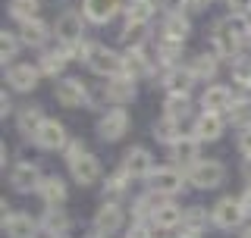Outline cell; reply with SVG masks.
<instances>
[{
	"label": "cell",
	"instance_id": "obj_10",
	"mask_svg": "<svg viewBox=\"0 0 251 238\" xmlns=\"http://www.w3.org/2000/svg\"><path fill=\"white\" fill-rule=\"evenodd\" d=\"M132 119L126 113V107H110L107 113H100L98 125H94V132H98L100 141H107V144H113V141H120L126 132H129Z\"/></svg>",
	"mask_w": 251,
	"mask_h": 238
},
{
	"label": "cell",
	"instance_id": "obj_9",
	"mask_svg": "<svg viewBox=\"0 0 251 238\" xmlns=\"http://www.w3.org/2000/svg\"><path fill=\"white\" fill-rule=\"evenodd\" d=\"M85 66H88V72L100 75L107 82V78H113V75H123V53L110 50L104 44H94L88 60H85Z\"/></svg>",
	"mask_w": 251,
	"mask_h": 238
},
{
	"label": "cell",
	"instance_id": "obj_26",
	"mask_svg": "<svg viewBox=\"0 0 251 238\" xmlns=\"http://www.w3.org/2000/svg\"><path fill=\"white\" fill-rule=\"evenodd\" d=\"M163 91L167 94H192L195 88V75L188 72V66H173V69H163Z\"/></svg>",
	"mask_w": 251,
	"mask_h": 238
},
{
	"label": "cell",
	"instance_id": "obj_27",
	"mask_svg": "<svg viewBox=\"0 0 251 238\" xmlns=\"http://www.w3.org/2000/svg\"><path fill=\"white\" fill-rule=\"evenodd\" d=\"M160 35H167V38H176V41H185V38L192 35V22H188V16H185L182 10H170L167 16H163Z\"/></svg>",
	"mask_w": 251,
	"mask_h": 238
},
{
	"label": "cell",
	"instance_id": "obj_42",
	"mask_svg": "<svg viewBox=\"0 0 251 238\" xmlns=\"http://www.w3.org/2000/svg\"><path fill=\"white\" fill-rule=\"evenodd\" d=\"M235 150H239L245 160H251V125L239 129V135H235Z\"/></svg>",
	"mask_w": 251,
	"mask_h": 238
},
{
	"label": "cell",
	"instance_id": "obj_11",
	"mask_svg": "<svg viewBox=\"0 0 251 238\" xmlns=\"http://www.w3.org/2000/svg\"><path fill=\"white\" fill-rule=\"evenodd\" d=\"M126 207L120 201H104L98 207V213H94V219H91V226H94V232H100V235H113V232H123L126 229Z\"/></svg>",
	"mask_w": 251,
	"mask_h": 238
},
{
	"label": "cell",
	"instance_id": "obj_13",
	"mask_svg": "<svg viewBox=\"0 0 251 238\" xmlns=\"http://www.w3.org/2000/svg\"><path fill=\"white\" fill-rule=\"evenodd\" d=\"M154 53H148V47H126L123 53V75L129 78H145V75H154Z\"/></svg>",
	"mask_w": 251,
	"mask_h": 238
},
{
	"label": "cell",
	"instance_id": "obj_3",
	"mask_svg": "<svg viewBox=\"0 0 251 238\" xmlns=\"http://www.w3.org/2000/svg\"><path fill=\"white\" fill-rule=\"evenodd\" d=\"M53 97H57L60 107H69V110H78V107H91L94 97L88 91V85L75 75H66V78H57L53 85Z\"/></svg>",
	"mask_w": 251,
	"mask_h": 238
},
{
	"label": "cell",
	"instance_id": "obj_14",
	"mask_svg": "<svg viewBox=\"0 0 251 238\" xmlns=\"http://www.w3.org/2000/svg\"><path fill=\"white\" fill-rule=\"evenodd\" d=\"M126 10V0H82V13L91 25H107Z\"/></svg>",
	"mask_w": 251,
	"mask_h": 238
},
{
	"label": "cell",
	"instance_id": "obj_2",
	"mask_svg": "<svg viewBox=\"0 0 251 238\" xmlns=\"http://www.w3.org/2000/svg\"><path fill=\"white\" fill-rule=\"evenodd\" d=\"M245 219H248V210H245V204H242V197L226 194V197H220L214 207H210V226L223 229V232L239 229Z\"/></svg>",
	"mask_w": 251,
	"mask_h": 238
},
{
	"label": "cell",
	"instance_id": "obj_15",
	"mask_svg": "<svg viewBox=\"0 0 251 238\" xmlns=\"http://www.w3.org/2000/svg\"><path fill=\"white\" fill-rule=\"evenodd\" d=\"M100 97L107 100V104L113 107H126L135 100V78L129 75H113L104 82V88H100Z\"/></svg>",
	"mask_w": 251,
	"mask_h": 238
},
{
	"label": "cell",
	"instance_id": "obj_47",
	"mask_svg": "<svg viewBox=\"0 0 251 238\" xmlns=\"http://www.w3.org/2000/svg\"><path fill=\"white\" fill-rule=\"evenodd\" d=\"M242 204H245V210H248V216H251V182L245 185V191H242Z\"/></svg>",
	"mask_w": 251,
	"mask_h": 238
},
{
	"label": "cell",
	"instance_id": "obj_24",
	"mask_svg": "<svg viewBox=\"0 0 251 238\" xmlns=\"http://www.w3.org/2000/svg\"><path fill=\"white\" fill-rule=\"evenodd\" d=\"M3 232L6 238H35L38 235V219H31L28 213H3Z\"/></svg>",
	"mask_w": 251,
	"mask_h": 238
},
{
	"label": "cell",
	"instance_id": "obj_5",
	"mask_svg": "<svg viewBox=\"0 0 251 238\" xmlns=\"http://www.w3.org/2000/svg\"><path fill=\"white\" fill-rule=\"evenodd\" d=\"M188 185L198 188V191H214L226 182V166L220 160H198L192 169H185Z\"/></svg>",
	"mask_w": 251,
	"mask_h": 238
},
{
	"label": "cell",
	"instance_id": "obj_31",
	"mask_svg": "<svg viewBox=\"0 0 251 238\" xmlns=\"http://www.w3.org/2000/svg\"><path fill=\"white\" fill-rule=\"evenodd\" d=\"M151 135L157 141H160V144H167V147H173L176 144L179 138H182V122H179V119H170V116H160L157 119V122L151 125Z\"/></svg>",
	"mask_w": 251,
	"mask_h": 238
},
{
	"label": "cell",
	"instance_id": "obj_25",
	"mask_svg": "<svg viewBox=\"0 0 251 238\" xmlns=\"http://www.w3.org/2000/svg\"><path fill=\"white\" fill-rule=\"evenodd\" d=\"M38 197H41L44 207H63V201H66V182L63 176H44L38 182Z\"/></svg>",
	"mask_w": 251,
	"mask_h": 238
},
{
	"label": "cell",
	"instance_id": "obj_33",
	"mask_svg": "<svg viewBox=\"0 0 251 238\" xmlns=\"http://www.w3.org/2000/svg\"><path fill=\"white\" fill-rule=\"evenodd\" d=\"M154 13H157V6L151 3V0H126V22H135V25H148V22L154 19Z\"/></svg>",
	"mask_w": 251,
	"mask_h": 238
},
{
	"label": "cell",
	"instance_id": "obj_19",
	"mask_svg": "<svg viewBox=\"0 0 251 238\" xmlns=\"http://www.w3.org/2000/svg\"><path fill=\"white\" fill-rule=\"evenodd\" d=\"M170 157H173V163H176L179 169H192V166L201 160V141L188 132V135H182V138L170 147Z\"/></svg>",
	"mask_w": 251,
	"mask_h": 238
},
{
	"label": "cell",
	"instance_id": "obj_28",
	"mask_svg": "<svg viewBox=\"0 0 251 238\" xmlns=\"http://www.w3.org/2000/svg\"><path fill=\"white\" fill-rule=\"evenodd\" d=\"M163 201H167V197H160L157 191H151V188H148L145 194H138L135 201H132V219H135V223H151L154 210L160 207Z\"/></svg>",
	"mask_w": 251,
	"mask_h": 238
},
{
	"label": "cell",
	"instance_id": "obj_44",
	"mask_svg": "<svg viewBox=\"0 0 251 238\" xmlns=\"http://www.w3.org/2000/svg\"><path fill=\"white\" fill-rule=\"evenodd\" d=\"M207 3L210 0H179V10L182 13H201V10H207Z\"/></svg>",
	"mask_w": 251,
	"mask_h": 238
},
{
	"label": "cell",
	"instance_id": "obj_22",
	"mask_svg": "<svg viewBox=\"0 0 251 238\" xmlns=\"http://www.w3.org/2000/svg\"><path fill=\"white\" fill-rule=\"evenodd\" d=\"M182 50H185V41H176V38H167V35H157V41H154V57H157V66H163V69L182 66V63H179Z\"/></svg>",
	"mask_w": 251,
	"mask_h": 238
},
{
	"label": "cell",
	"instance_id": "obj_6",
	"mask_svg": "<svg viewBox=\"0 0 251 238\" xmlns=\"http://www.w3.org/2000/svg\"><path fill=\"white\" fill-rule=\"evenodd\" d=\"M85 13L78 10H63L53 22V38H57L60 47H73V44H82L85 38Z\"/></svg>",
	"mask_w": 251,
	"mask_h": 238
},
{
	"label": "cell",
	"instance_id": "obj_53",
	"mask_svg": "<svg viewBox=\"0 0 251 238\" xmlns=\"http://www.w3.org/2000/svg\"><path fill=\"white\" fill-rule=\"evenodd\" d=\"M245 41H248V47H251V28H248V38H245Z\"/></svg>",
	"mask_w": 251,
	"mask_h": 238
},
{
	"label": "cell",
	"instance_id": "obj_38",
	"mask_svg": "<svg viewBox=\"0 0 251 238\" xmlns=\"http://www.w3.org/2000/svg\"><path fill=\"white\" fill-rule=\"evenodd\" d=\"M129 182H132V176L123 169H116L113 176H107V182H104V201H120V197L129 191Z\"/></svg>",
	"mask_w": 251,
	"mask_h": 238
},
{
	"label": "cell",
	"instance_id": "obj_39",
	"mask_svg": "<svg viewBox=\"0 0 251 238\" xmlns=\"http://www.w3.org/2000/svg\"><path fill=\"white\" fill-rule=\"evenodd\" d=\"M19 47H22V41H19V35L16 31H0V63L3 66H13V60L19 57Z\"/></svg>",
	"mask_w": 251,
	"mask_h": 238
},
{
	"label": "cell",
	"instance_id": "obj_49",
	"mask_svg": "<svg viewBox=\"0 0 251 238\" xmlns=\"http://www.w3.org/2000/svg\"><path fill=\"white\" fill-rule=\"evenodd\" d=\"M242 176H245V182H251V160H245V166H242Z\"/></svg>",
	"mask_w": 251,
	"mask_h": 238
},
{
	"label": "cell",
	"instance_id": "obj_40",
	"mask_svg": "<svg viewBox=\"0 0 251 238\" xmlns=\"http://www.w3.org/2000/svg\"><path fill=\"white\" fill-rule=\"evenodd\" d=\"M126 47H145L148 44V25H135V22H126L120 31Z\"/></svg>",
	"mask_w": 251,
	"mask_h": 238
},
{
	"label": "cell",
	"instance_id": "obj_18",
	"mask_svg": "<svg viewBox=\"0 0 251 238\" xmlns=\"http://www.w3.org/2000/svg\"><path fill=\"white\" fill-rule=\"evenodd\" d=\"M232 110V88L229 85H207L201 91V113H229Z\"/></svg>",
	"mask_w": 251,
	"mask_h": 238
},
{
	"label": "cell",
	"instance_id": "obj_41",
	"mask_svg": "<svg viewBox=\"0 0 251 238\" xmlns=\"http://www.w3.org/2000/svg\"><path fill=\"white\" fill-rule=\"evenodd\" d=\"M229 66H232V85H251V57H235Z\"/></svg>",
	"mask_w": 251,
	"mask_h": 238
},
{
	"label": "cell",
	"instance_id": "obj_20",
	"mask_svg": "<svg viewBox=\"0 0 251 238\" xmlns=\"http://www.w3.org/2000/svg\"><path fill=\"white\" fill-rule=\"evenodd\" d=\"M41 179H44L41 169H38V163H31V160H22V163H16L10 169V185L16 191H22V194L38 191V182Z\"/></svg>",
	"mask_w": 251,
	"mask_h": 238
},
{
	"label": "cell",
	"instance_id": "obj_43",
	"mask_svg": "<svg viewBox=\"0 0 251 238\" xmlns=\"http://www.w3.org/2000/svg\"><path fill=\"white\" fill-rule=\"evenodd\" d=\"M226 6H229L232 16H248L251 19V0H226Z\"/></svg>",
	"mask_w": 251,
	"mask_h": 238
},
{
	"label": "cell",
	"instance_id": "obj_52",
	"mask_svg": "<svg viewBox=\"0 0 251 238\" xmlns=\"http://www.w3.org/2000/svg\"><path fill=\"white\" fill-rule=\"evenodd\" d=\"M88 238H107V235H100V232H91V235H88Z\"/></svg>",
	"mask_w": 251,
	"mask_h": 238
},
{
	"label": "cell",
	"instance_id": "obj_48",
	"mask_svg": "<svg viewBox=\"0 0 251 238\" xmlns=\"http://www.w3.org/2000/svg\"><path fill=\"white\" fill-rule=\"evenodd\" d=\"M6 160H10V147H6V144H0V163L6 166Z\"/></svg>",
	"mask_w": 251,
	"mask_h": 238
},
{
	"label": "cell",
	"instance_id": "obj_17",
	"mask_svg": "<svg viewBox=\"0 0 251 238\" xmlns=\"http://www.w3.org/2000/svg\"><path fill=\"white\" fill-rule=\"evenodd\" d=\"M226 122H229V119H226L223 113H201L198 119H195V125H192V135L201 141V144H204V141L210 144V141H220V138H223Z\"/></svg>",
	"mask_w": 251,
	"mask_h": 238
},
{
	"label": "cell",
	"instance_id": "obj_4",
	"mask_svg": "<svg viewBox=\"0 0 251 238\" xmlns=\"http://www.w3.org/2000/svg\"><path fill=\"white\" fill-rule=\"evenodd\" d=\"M185 185H188V176H185V169H179L176 163L157 166V169L151 172V179H148V188L157 191L160 197H176L179 191H185Z\"/></svg>",
	"mask_w": 251,
	"mask_h": 238
},
{
	"label": "cell",
	"instance_id": "obj_1",
	"mask_svg": "<svg viewBox=\"0 0 251 238\" xmlns=\"http://www.w3.org/2000/svg\"><path fill=\"white\" fill-rule=\"evenodd\" d=\"M248 28H251V19L248 16H226V19H217L214 22V31H210V41H207V53H214L217 60H235L242 57L239 47L242 41L248 38Z\"/></svg>",
	"mask_w": 251,
	"mask_h": 238
},
{
	"label": "cell",
	"instance_id": "obj_23",
	"mask_svg": "<svg viewBox=\"0 0 251 238\" xmlns=\"http://www.w3.org/2000/svg\"><path fill=\"white\" fill-rule=\"evenodd\" d=\"M182 216H185V207H179L176 201H163L160 207L154 210V216H151V226L154 229H160V232H173V229H179L182 226Z\"/></svg>",
	"mask_w": 251,
	"mask_h": 238
},
{
	"label": "cell",
	"instance_id": "obj_16",
	"mask_svg": "<svg viewBox=\"0 0 251 238\" xmlns=\"http://www.w3.org/2000/svg\"><path fill=\"white\" fill-rule=\"evenodd\" d=\"M38 82H41V69L31 66V63H13V66H6V85L13 91L28 94L38 88Z\"/></svg>",
	"mask_w": 251,
	"mask_h": 238
},
{
	"label": "cell",
	"instance_id": "obj_12",
	"mask_svg": "<svg viewBox=\"0 0 251 238\" xmlns=\"http://www.w3.org/2000/svg\"><path fill=\"white\" fill-rule=\"evenodd\" d=\"M120 166L132 176V182H148V179H151V172L157 169V166H154V157H151V150L141 147V144H135V147L126 150Z\"/></svg>",
	"mask_w": 251,
	"mask_h": 238
},
{
	"label": "cell",
	"instance_id": "obj_50",
	"mask_svg": "<svg viewBox=\"0 0 251 238\" xmlns=\"http://www.w3.org/2000/svg\"><path fill=\"white\" fill-rule=\"evenodd\" d=\"M176 238H201V235H195V232H182V235H176Z\"/></svg>",
	"mask_w": 251,
	"mask_h": 238
},
{
	"label": "cell",
	"instance_id": "obj_46",
	"mask_svg": "<svg viewBox=\"0 0 251 238\" xmlns=\"http://www.w3.org/2000/svg\"><path fill=\"white\" fill-rule=\"evenodd\" d=\"M13 113V100H10V94H6V88H3V94H0V116H10Z\"/></svg>",
	"mask_w": 251,
	"mask_h": 238
},
{
	"label": "cell",
	"instance_id": "obj_32",
	"mask_svg": "<svg viewBox=\"0 0 251 238\" xmlns=\"http://www.w3.org/2000/svg\"><path fill=\"white\" fill-rule=\"evenodd\" d=\"M44 119H47V116L41 113V107H38V104H25V107L19 110V113H16V129H19L22 135H28V138H31V135L41 129V122H44Z\"/></svg>",
	"mask_w": 251,
	"mask_h": 238
},
{
	"label": "cell",
	"instance_id": "obj_8",
	"mask_svg": "<svg viewBox=\"0 0 251 238\" xmlns=\"http://www.w3.org/2000/svg\"><path fill=\"white\" fill-rule=\"evenodd\" d=\"M31 141H35L38 150H47V154H57V150H60V154H63V150H66V144H69L73 138H69L66 125H63L60 119H44L41 129L31 135Z\"/></svg>",
	"mask_w": 251,
	"mask_h": 238
},
{
	"label": "cell",
	"instance_id": "obj_54",
	"mask_svg": "<svg viewBox=\"0 0 251 238\" xmlns=\"http://www.w3.org/2000/svg\"><path fill=\"white\" fill-rule=\"evenodd\" d=\"M154 238H163V235H154Z\"/></svg>",
	"mask_w": 251,
	"mask_h": 238
},
{
	"label": "cell",
	"instance_id": "obj_29",
	"mask_svg": "<svg viewBox=\"0 0 251 238\" xmlns=\"http://www.w3.org/2000/svg\"><path fill=\"white\" fill-rule=\"evenodd\" d=\"M38 229L50 235H66L69 232V216L63 207H44V213L38 216Z\"/></svg>",
	"mask_w": 251,
	"mask_h": 238
},
{
	"label": "cell",
	"instance_id": "obj_35",
	"mask_svg": "<svg viewBox=\"0 0 251 238\" xmlns=\"http://www.w3.org/2000/svg\"><path fill=\"white\" fill-rule=\"evenodd\" d=\"M163 116L185 122V119L192 116V97H188V94H167V100H163Z\"/></svg>",
	"mask_w": 251,
	"mask_h": 238
},
{
	"label": "cell",
	"instance_id": "obj_7",
	"mask_svg": "<svg viewBox=\"0 0 251 238\" xmlns=\"http://www.w3.org/2000/svg\"><path fill=\"white\" fill-rule=\"evenodd\" d=\"M66 166H69V176H73V182H75V185H82V188L98 185L100 176H104V169H100V160L91 154V150H82V154L69 157Z\"/></svg>",
	"mask_w": 251,
	"mask_h": 238
},
{
	"label": "cell",
	"instance_id": "obj_30",
	"mask_svg": "<svg viewBox=\"0 0 251 238\" xmlns=\"http://www.w3.org/2000/svg\"><path fill=\"white\" fill-rule=\"evenodd\" d=\"M220 69V60L214 53H198V57L188 60V72L195 75V82H214Z\"/></svg>",
	"mask_w": 251,
	"mask_h": 238
},
{
	"label": "cell",
	"instance_id": "obj_34",
	"mask_svg": "<svg viewBox=\"0 0 251 238\" xmlns=\"http://www.w3.org/2000/svg\"><path fill=\"white\" fill-rule=\"evenodd\" d=\"M66 63H69V57L57 47V50H44V53H41L38 69H41V75H47V78H60L63 69H66Z\"/></svg>",
	"mask_w": 251,
	"mask_h": 238
},
{
	"label": "cell",
	"instance_id": "obj_55",
	"mask_svg": "<svg viewBox=\"0 0 251 238\" xmlns=\"http://www.w3.org/2000/svg\"><path fill=\"white\" fill-rule=\"evenodd\" d=\"M60 238H66V235H60Z\"/></svg>",
	"mask_w": 251,
	"mask_h": 238
},
{
	"label": "cell",
	"instance_id": "obj_21",
	"mask_svg": "<svg viewBox=\"0 0 251 238\" xmlns=\"http://www.w3.org/2000/svg\"><path fill=\"white\" fill-rule=\"evenodd\" d=\"M16 35H19L22 47H38V50H41V47L53 38V25H47L44 19H31V22H22Z\"/></svg>",
	"mask_w": 251,
	"mask_h": 238
},
{
	"label": "cell",
	"instance_id": "obj_37",
	"mask_svg": "<svg viewBox=\"0 0 251 238\" xmlns=\"http://www.w3.org/2000/svg\"><path fill=\"white\" fill-rule=\"evenodd\" d=\"M6 13H10V19H16L22 25V22L38 19V13H41V0H10Z\"/></svg>",
	"mask_w": 251,
	"mask_h": 238
},
{
	"label": "cell",
	"instance_id": "obj_51",
	"mask_svg": "<svg viewBox=\"0 0 251 238\" xmlns=\"http://www.w3.org/2000/svg\"><path fill=\"white\" fill-rule=\"evenodd\" d=\"M239 238H251V226H248V229H242V235H239Z\"/></svg>",
	"mask_w": 251,
	"mask_h": 238
},
{
	"label": "cell",
	"instance_id": "obj_36",
	"mask_svg": "<svg viewBox=\"0 0 251 238\" xmlns=\"http://www.w3.org/2000/svg\"><path fill=\"white\" fill-rule=\"evenodd\" d=\"M210 223V213L207 207H201V204H192V207H185V216H182V232H195L201 235L204 229Z\"/></svg>",
	"mask_w": 251,
	"mask_h": 238
},
{
	"label": "cell",
	"instance_id": "obj_45",
	"mask_svg": "<svg viewBox=\"0 0 251 238\" xmlns=\"http://www.w3.org/2000/svg\"><path fill=\"white\" fill-rule=\"evenodd\" d=\"M82 150H88L85 147V141H78V138H73L66 144V150H63V160H69V157H75V154H82Z\"/></svg>",
	"mask_w": 251,
	"mask_h": 238
}]
</instances>
